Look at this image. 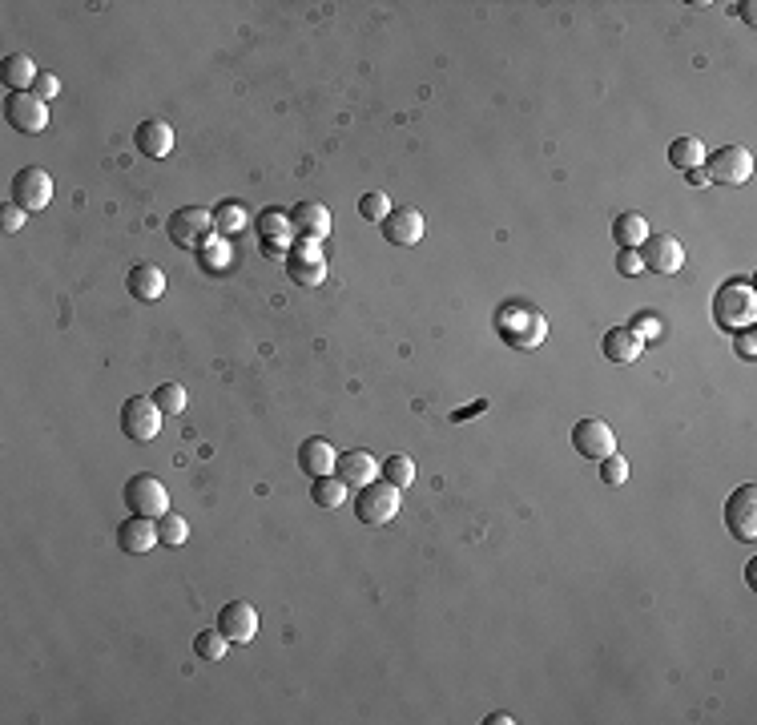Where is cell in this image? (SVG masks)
<instances>
[{
  "label": "cell",
  "mask_w": 757,
  "mask_h": 725,
  "mask_svg": "<svg viewBox=\"0 0 757 725\" xmlns=\"http://www.w3.org/2000/svg\"><path fill=\"white\" fill-rule=\"evenodd\" d=\"M757 319V295H753V282L749 278H729L717 295H713V323L729 335L749 331Z\"/></svg>",
  "instance_id": "obj_1"
},
{
  "label": "cell",
  "mask_w": 757,
  "mask_h": 725,
  "mask_svg": "<svg viewBox=\"0 0 757 725\" xmlns=\"http://www.w3.org/2000/svg\"><path fill=\"white\" fill-rule=\"evenodd\" d=\"M496 331L516 351H536L548 339V319L528 303H504L496 311Z\"/></svg>",
  "instance_id": "obj_2"
},
{
  "label": "cell",
  "mask_w": 757,
  "mask_h": 725,
  "mask_svg": "<svg viewBox=\"0 0 757 725\" xmlns=\"http://www.w3.org/2000/svg\"><path fill=\"white\" fill-rule=\"evenodd\" d=\"M125 508L129 516H145V520H162L170 512V492L154 472H137L125 480Z\"/></svg>",
  "instance_id": "obj_3"
},
{
  "label": "cell",
  "mask_w": 757,
  "mask_h": 725,
  "mask_svg": "<svg viewBox=\"0 0 757 725\" xmlns=\"http://www.w3.org/2000/svg\"><path fill=\"white\" fill-rule=\"evenodd\" d=\"M214 238H218L214 210H206V206H182V210L170 214V242L178 250H202Z\"/></svg>",
  "instance_id": "obj_4"
},
{
  "label": "cell",
  "mask_w": 757,
  "mask_h": 725,
  "mask_svg": "<svg viewBox=\"0 0 757 725\" xmlns=\"http://www.w3.org/2000/svg\"><path fill=\"white\" fill-rule=\"evenodd\" d=\"M355 516L359 524H371V528H383L399 516V488L387 484V480H375L367 488H359L355 496Z\"/></svg>",
  "instance_id": "obj_5"
},
{
  "label": "cell",
  "mask_w": 757,
  "mask_h": 725,
  "mask_svg": "<svg viewBox=\"0 0 757 725\" xmlns=\"http://www.w3.org/2000/svg\"><path fill=\"white\" fill-rule=\"evenodd\" d=\"M121 431L129 435L133 444H149L162 431V407L149 395H129L121 403Z\"/></svg>",
  "instance_id": "obj_6"
},
{
  "label": "cell",
  "mask_w": 757,
  "mask_h": 725,
  "mask_svg": "<svg viewBox=\"0 0 757 725\" xmlns=\"http://www.w3.org/2000/svg\"><path fill=\"white\" fill-rule=\"evenodd\" d=\"M282 266H286V278H290L294 286H302V290H315V286L327 278V258H323L319 242H298V246H290Z\"/></svg>",
  "instance_id": "obj_7"
},
{
  "label": "cell",
  "mask_w": 757,
  "mask_h": 725,
  "mask_svg": "<svg viewBox=\"0 0 757 725\" xmlns=\"http://www.w3.org/2000/svg\"><path fill=\"white\" fill-rule=\"evenodd\" d=\"M749 174H753V154L745 150V145H721L717 154L705 158V178L709 182L741 186V182H749Z\"/></svg>",
  "instance_id": "obj_8"
},
{
  "label": "cell",
  "mask_w": 757,
  "mask_h": 725,
  "mask_svg": "<svg viewBox=\"0 0 757 725\" xmlns=\"http://www.w3.org/2000/svg\"><path fill=\"white\" fill-rule=\"evenodd\" d=\"M572 448L584 456V460H609L613 452H617V435H613V427L604 423V419H580L576 427H572Z\"/></svg>",
  "instance_id": "obj_9"
},
{
  "label": "cell",
  "mask_w": 757,
  "mask_h": 725,
  "mask_svg": "<svg viewBox=\"0 0 757 725\" xmlns=\"http://www.w3.org/2000/svg\"><path fill=\"white\" fill-rule=\"evenodd\" d=\"M725 528L737 540H757V488L753 484H741L725 500Z\"/></svg>",
  "instance_id": "obj_10"
},
{
  "label": "cell",
  "mask_w": 757,
  "mask_h": 725,
  "mask_svg": "<svg viewBox=\"0 0 757 725\" xmlns=\"http://www.w3.org/2000/svg\"><path fill=\"white\" fill-rule=\"evenodd\" d=\"M5 117L17 133H45L49 125V105L37 93H9L5 101Z\"/></svg>",
  "instance_id": "obj_11"
},
{
  "label": "cell",
  "mask_w": 757,
  "mask_h": 725,
  "mask_svg": "<svg viewBox=\"0 0 757 725\" xmlns=\"http://www.w3.org/2000/svg\"><path fill=\"white\" fill-rule=\"evenodd\" d=\"M13 202L25 206L29 214H33V210H45V206L53 202V178H49V170L25 166V170L13 178Z\"/></svg>",
  "instance_id": "obj_12"
},
{
  "label": "cell",
  "mask_w": 757,
  "mask_h": 725,
  "mask_svg": "<svg viewBox=\"0 0 757 725\" xmlns=\"http://www.w3.org/2000/svg\"><path fill=\"white\" fill-rule=\"evenodd\" d=\"M637 254L645 262V270H657V274H677L685 266V246L673 234H649Z\"/></svg>",
  "instance_id": "obj_13"
},
{
  "label": "cell",
  "mask_w": 757,
  "mask_h": 725,
  "mask_svg": "<svg viewBox=\"0 0 757 725\" xmlns=\"http://www.w3.org/2000/svg\"><path fill=\"white\" fill-rule=\"evenodd\" d=\"M218 629L230 637V645H250L258 633V613L250 601H230L218 609Z\"/></svg>",
  "instance_id": "obj_14"
},
{
  "label": "cell",
  "mask_w": 757,
  "mask_h": 725,
  "mask_svg": "<svg viewBox=\"0 0 757 725\" xmlns=\"http://www.w3.org/2000/svg\"><path fill=\"white\" fill-rule=\"evenodd\" d=\"M290 226L298 242H323L331 234V210L323 202H298L290 210Z\"/></svg>",
  "instance_id": "obj_15"
},
{
  "label": "cell",
  "mask_w": 757,
  "mask_h": 725,
  "mask_svg": "<svg viewBox=\"0 0 757 725\" xmlns=\"http://www.w3.org/2000/svg\"><path fill=\"white\" fill-rule=\"evenodd\" d=\"M379 230L391 246H415L423 238V214L415 206H391V214L379 222Z\"/></svg>",
  "instance_id": "obj_16"
},
{
  "label": "cell",
  "mask_w": 757,
  "mask_h": 725,
  "mask_svg": "<svg viewBox=\"0 0 757 725\" xmlns=\"http://www.w3.org/2000/svg\"><path fill=\"white\" fill-rule=\"evenodd\" d=\"M335 476H339L351 492H359V488H367V484L379 480V460H375L371 452H363V448L343 452V456L335 460Z\"/></svg>",
  "instance_id": "obj_17"
},
{
  "label": "cell",
  "mask_w": 757,
  "mask_h": 725,
  "mask_svg": "<svg viewBox=\"0 0 757 725\" xmlns=\"http://www.w3.org/2000/svg\"><path fill=\"white\" fill-rule=\"evenodd\" d=\"M117 544H121L125 556H145V552H154V544H162V540H158V520H145V516H129V520H121V528H117Z\"/></svg>",
  "instance_id": "obj_18"
},
{
  "label": "cell",
  "mask_w": 757,
  "mask_h": 725,
  "mask_svg": "<svg viewBox=\"0 0 757 725\" xmlns=\"http://www.w3.org/2000/svg\"><path fill=\"white\" fill-rule=\"evenodd\" d=\"M125 286H129V295H133L137 303H158V299L166 295V274H162V266H154V262H137V266L129 270Z\"/></svg>",
  "instance_id": "obj_19"
},
{
  "label": "cell",
  "mask_w": 757,
  "mask_h": 725,
  "mask_svg": "<svg viewBox=\"0 0 757 725\" xmlns=\"http://www.w3.org/2000/svg\"><path fill=\"white\" fill-rule=\"evenodd\" d=\"M133 141H137V150H141L145 158H170V150H174V129H170L162 117H149V121L137 125Z\"/></svg>",
  "instance_id": "obj_20"
},
{
  "label": "cell",
  "mask_w": 757,
  "mask_h": 725,
  "mask_svg": "<svg viewBox=\"0 0 757 725\" xmlns=\"http://www.w3.org/2000/svg\"><path fill=\"white\" fill-rule=\"evenodd\" d=\"M335 460H339V452L323 440V435H311V440H302V448H298V468L307 472L311 480L331 476V472H335Z\"/></svg>",
  "instance_id": "obj_21"
},
{
  "label": "cell",
  "mask_w": 757,
  "mask_h": 725,
  "mask_svg": "<svg viewBox=\"0 0 757 725\" xmlns=\"http://www.w3.org/2000/svg\"><path fill=\"white\" fill-rule=\"evenodd\" d=\"M600 351H604V359L609 363H621V367H629V363H637L641 359V351H645V343L633 335V327H613V331H604V339H600Z\"/></svg>",
  "instance_id": "obj_22"
},
{
  "label": "cell",
  "mask_w": 757,
  "mask_h": 725,
  "mask_svg": "<svg viewBox=\"0 0 757 725\" xmlns=\"http://www.w3.org/2000/svg\"><path fill=\"white\" fill-rule=\"evenodd\" d=\"M254 234L262 238V246H286V250H290V238H294L290 214H286V210H278V206L258 210V218H254Z\"/></svg>",
  "instance_id": "obj_23"
},
{
  "label": "cell",
  "mask_w": 757,
  "mask_h": 725,
  "mask_svg": "<svg viewBox=\"0 0 757 725\" xmlns=\"http://www.w3.org/2000/svg\"><path fill=\"white\" fill-rule=\"evenodd\" d=\"M37 65L25 57V53H9L5 61H0V81H5L13 93H29L33 89V81H37Z\"/></svg>",
  "instance_id": "obj_24"
},
{
  "label": "cell",
  "mask_w": 757,
  "mask_h": 725,
  "mask_svg": "<svg viewBox=\"0 0 757 725\" xmlns=\"http://www.w3.org/2000/svg\"><path fill=\"white\" fill-rule=\"evenodd\" d=\"M613 238H617L621 250H637V246L649 238V222H645V214H637V210L617 214V218H613Z\"/></svg>",
  "instance_id": "obj_25"
},
{
  "label": "cell",
  "mask_w": 757,
  "mask_h": 725,
  "mask_svg": "<svg viewBox=\"0 0 757 725\" xmlns=\"http://www.w3.org/2000/svg\"><path fill=\"white\" fill-rule=\"evenodd\" d=\"M669 166L673 170H701L705 166V141L701 137H677L673 145H669Z\"/></svg>",
  "instance_id": "obj_26"
},
{
  "label": "cell",
  "mask_w": 757,
  "mask_h": 725,
  "mask_svg": "<svg viewBox=\"0 0 757 725\" xmlns=\"http://www.w3.org/2000/svg\"><path fill=\"white\" fill-rule=\"evenodd\" d=\"M311 500L319 504V508H343L347 504V484L331 472V476H319V480H311Z\"/></svg>",
  "instance_id": "obj_27"
},
{
  "label": "cell",
  "mask_w": 757,
  "mask_h": 725,
  "mask_svg": "<svg viewBox=\"0 0 757 725\" xmlns=\"http://www.w3.org/2000/svg\"><path fill=\"white\" fill-rule=\"evenodd\" d=\"M226 649H230V637H226L218 625H214V629H202V633L194 637V653H198L202 661H222Z\"/></svg>",
  "instance_id": "obj_28"
},
{
  "label": "cell",
  "mask_w": 757,
  "mask_h": 725,
  "mask_svg": "<svg viewBox=\"0 0 757 725\" xmlns=\"http://www.w3.org/2000/svg\"><path fill=\"white\" fill-rule=\"evenodd\" d=\"M246 222H250V214H246L238 202H222V206L214 210V230H218L222 238H230V234L246 230Z\"/></svg>",
  "instance_id": "obj_29"
},
{
  "label": "cell",
  "mask_w": 757,
  "mask_h": 725,
  "mask_svg": "<svg viewBox=\"0 0 757 725\" xmlns=\"http://www.w3.org/2000/svg\"><path fill=\"white\" fill-rule=\"evenodd\" d=\"M379 472H383V480H387V484H395L399 492H403V488H411V480H415V464H411V456H387Z\"/></svg>",
  "instance_id": "obj_30"
},
{
  "label": "cell",
  "mask_w": 757,
  "mask_h": 725,
  "mask_svg": "<svg viewBox=\"0 0 757 725\" xmlns=\"http://www.w3.org/2000/svg\"><path fill=\"white\" fill-rule=\"evenodd\" d=\"M198 258H202V266H206L210 274H218V270H230V262H234V254H230V242H226V238H214V242H206V246L198 250Z\"/></svg>",
  "instance_id": "obj_31"
},
{
  "label": "cell",
  "mask_w": 757,
  "mask_h": 725,
  "mask_svg": "<svg viewBox=\"0 0 757 725\" xmlns=\"http://www.w3.org/2000/svg\"><path fill=\"white\" fill-rule=\"evenodd\" d=\"M154 403L162 407V415H182L186 403H190V395H186L182 383H162V387L154 391Z\"/></svg>",
  "instance_id": "obj_32"
},
{
  "label": "cell",
  "mask_w": 757,
  "mask_h": 725,
  "mask_svg": "<svg viewBox=\"0 0 757 725\" xmlns=\"http://www.w3.org/2000/svg\"><path fill=\"white\" fill-rule=\"evenodd\" d=\"M186 536H190V524H186V516H178V512H166V516L158 520V540H162V544L178 548V544H186Z\"/></svg>",
  "instance_id": "obj_33"
},
{
  "label": "cell",
  "mask_w": 757,
  "mask_h": 725,
  "mask_svg": "<svg viewBox=\"0 0 757 725\" xmlns=\"http://www.w3.org/2000/svg\"><path fill=\"white\" fill-rule=\"evenodd\" d=\"M387 214H391V198H387L383 190H371V194L359 198V218H363V222H375V226H379Z\"/></svg>",
  "instance_id": "obj_34"
},
{
  "label": "cell",
  "mask_w": 757,
  "mask_h": 725,
  "mask_svg": "<svg viewBox=\"0 0 757 725\" xmlns=\"http://www.w3.org/2000/svg\"><path fill=\"white\" fill-rule=\"evenodd\" d=\"M600 480L609 484V488H621V484L629 480V460H621L617 452H613L609 460H600Z\"/></svg>",
  "instance_id": "obj_35"
},
{
  "label": "cell",
  "mask_w": 757,
  "mask_h": 725,
  "mask_svg": "<svg viewBox=\"0 0 757 725\" xmlns=\"http://www.w3.org/2000/svg\"><path fill=\"white\" fill-rule=\"evenodd\" d=\"M25 206H17V202H9L5 210H0V234H21V226H25Z\"/></svg>",
  "instance_id": "obj_36"
},
{
  "label": "cell",
  "mask_w": 757,
  "mask_h": 725,
  "mask_svg": "<svg viewBox=\"0 0 757 725\" xmlns=\"http://www.w3.org/2000/svg\"><path fill=\"white\" fill-rule=\"evenodd\" d=\"M661 331H665V327H661V319H657V315H637V319H633V335H637L641 343L661 339Z\"/></svg>",
  "instance_id": "obj_37"
},
{
  "label": "cell",
  "mask_w": 757,
  "mask_h": 725,
  "mask_svg": "<svg viewBox=\"0 0 757 725\" xmlns=\"http://www.w3.org/2000/svg\"><path fill=\"white\" fill-rule=\"evenodd\" d=\"M33 93H37L41 101H53V97L61 93V81H57V73H37V81H33Z\"/></svg>",
  "instance_id": "obj_38"
},
{
  "label": "cell",
  "mask_w": 757,
  "mask_h": 725,
  "mask_svg": "<svg viewBox=\"0 0 757 725\" xmlns=\"http://www.w3.org/2000/svg\"><path fill=\"white\" fill-rule=\"evenodd\" d=\"M617 270H621L625 278H637V274L645 270V262H641L637 250H621V254H617Z\"/></svg>",
  "instance_id": "obj_39"
},
{
  "label": "cell",
  "mask_w": 757,
  "mask_h": 725,
  "mask_svg": "<svg viewBox=\"0 0 757 725\" xmlns=\"http://www.w3.org/2000/svg\"><path fill=\"white\" fill-rule=\"evenodd\" d=\"M753 351H757L753 331H737V355H741V359H753Z\"/></svg>",
  "instance_id": "obj_40"
},
{
  "label": "cell",
  "mask_w": 757,
  "mask_h": 725,
  "mask_svg": "<svg viewBox=\"0 0 757 725\" xmlns=\"http://www.w3.org/2000/svg\"><path fill=\"white\" fill-rule=\"evenodd\" d=\"M262 254H266L270 262H286V246H262Z\"/></svg>",
  "instance_id": "obj_41"
},
{
  "label": "cell",
  "mask_w": 757,
  "mask_h": 725,
  "mask_svg": "<svg viewBox=\"0 0 757 725\" xmlns=\"http://www.w3.org/2000/svg\"><path fill=\"white\" fill-rule=\"evenodd\" d=\"M484 407H488V403L480 399V403H472V407H464V411H456V415H451V419H456V423H460V419H468V415H476V411H484Z\"/></svg>",
  "instance_id": "obj_42"
},
{
  "label": "cell",
  "mask_w": 757,
  "mask_h": 725,
  "mask_svg": "<svg viewBox=\"0 0 757 725\" xmlns=\"http://www.w3.org/2000/svg\"><path fill=\"white\" fill-rule=\"evenodd\" d=\"M512 721H516L512 713H492V717H488V725H512Z\"/></svg>",
  "instance_id": "obj_43"
},
{
  "label": "cell",
  "mask_w": 757,
  "mask_h": 725,
  "mask_svg": "<svg viewBox=\"0 0 757 725\" xmlns=\"http://www.w3.org/2000/svg\"><path fill=\"white\" fill-rule=\"evenodd\" d=\"M685 178H689V182H693V186H705V182H709V178H705V170H689V174H685Z\"/></svg>",
  "instance_id": "obj_44"
}]
</instances>
